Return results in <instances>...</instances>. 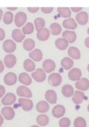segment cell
<instances>
[{"label": "cell", "mask_w": 89, "mask_h": 127, "mask_svg": "<svg viewBox=\"0 0 89 127\" xmlns=\"http://www.w3.org/2000/svg\"><path fill=\"white\" fill-rule=\"evenodd\" d=\"M27 20V14L24 11H19L15 16V24L17 28L24 26Z\"/></svg>", "instance_id": "6da1fadb"}, {"label": "cell", "mask_w": 89, "mask_h": 127, "mask_svg": "<svg viewBox=\"0 0 89 127\" xmlns=\"http://www.w3.org/2000/svg\"><path fill=\"white\" fill-rule=\"evenodd\" d=\"M48 81L51 86L58 87L62 82V76L59 73H51L48 76Z\"/></svg>", "instance_id": "7a4b0ae2"}, {"label": "cell", "mask_w": 89, "mask_h": 127, "mask_svg": "<svg viewBox=\"0 0 89 127\" xmlns=\"http://www.w3.org/2000/svg\"><path fill=\"white\" fill-rule=\"evenodd\" d=\"M16 93L18 96L22 97H26V98H31L32 97V94L31 90L27 88V86L22 85V86H19L17 88Z\"/></svg>", "instance_id": "3957f363"}, {"label": "cell", "mask_w": 89, "mask_h": 127, "mask_svg": "<svg viewBox=\"0 0 89 127\" xmlns=\"http://www.w3.org/2000/svg\"><path fill=\"white\" fill-rule=\"evenodd\" d=\"M1 114L4 119L7 120H12L15 117V111L12 107H4L1 110Z\"/></svg>", "instance_id": "277c9868"}, {"label": "cell", "mask_w": 89, "mask_h": 127, "mask_svg": "<svg viewBox=\"0 0 89 127\" xmlns=\"http://www.w3.org/2000/svg\"><path fill=\"white\" fill-rule=\"evenodd\" d=\"M32 78L37 82H43L46 78V74L42 68H37L36 71L32 72Z\"/></svg>", "instance_id": "5b68a950"}, {"label": "cell", "mask_w": 89, "mask_h": 127, "mask_svg": "<svg viewBox=\"0 0 89 127\" xmlns=\"http://www.w3.org/2000/svg\"><path fill=\"white\" fill-rule=\"evenodd\" d=\"M55 68H56V64H55L54 60L51 59H47L42 63V69L45 73L52 72Z\"/></svg>", "instance_id": "8992f818"}, {"label": "cell", "mask_w": 89, "mask_h": 127, "mask_svg": "<svg viewBox=\"0 0 89 127\" xmlns=\"http://www.w3.org/2000/svg\"><path fill=\"white\" fill-rule=\"evenodd\" d=\"M16 43L12 40H6L2 45L3 50L8 53H12L16 50Z\"/></svg>", "instance_id": "52a82bcc"}, {"label": "cell", "mask_w": 89, "mask_h": 127, "mask_svg": "<svg viewBox=\"0 0 89 127\" xmlns=\"http://www.w3.org/2000/svg\"><path fill=\"white\" fill-rule=\"evenodd\" d=\"M16 101V96L13 93H7L2 99V103L5 107H10Z\"/></svg>", "instance_id": "ba28073f"}, {"label": "cell", "mask_w": 89, "mask_h": 127, "mask_svg": "<svg viewBox=\"0 0 89 127\" xmlns=\"http://www.w3.org/2000/svg\"><path fill=\"white\" fill-rule=\"evenodd\" d=\"M18 103L21 108L24 111H30L32 110L33 103L30 99H25V98H20L18 100Z\"/></svg>", "instance_id": "9c48e42d"}, {"label": "cell", "mask_w": 89, "mask_h": 127, "mask_svg": "<svg viewBox=\"0 0 89 127\" xmlns=\"http://www.w3.org/2000/svg\"><path fill=\"white\" fill-rule=\"evenodd\" d=\"M82 76V71L81 69L78 68H71L68 72V78L73 82H78L79 80L81 79Z\"/></svg>", "instance_id": "30bf717a"}, {"label": "cell", "mask_w": 89, "mask_h": 127, "mask_svg": "<svg viewBox=\"0 0 89 127\" xmlns=\"http://www.w3.org/2000/svg\"><path fill=\"white\" fill-rule=\"evenodd\" d=\"M17 77L14 72H8L4 77V82L8 86H13L16 84Z\"/></svg>", "instance_id": "8fae6325"}, {"label": "cell", "mask_w": 89, "mask_h": 127, "mask_svg": "<svg viewBox=\"0 0 89 127\" xmlns=\"http://www.w3.org/2000/svg\"><path fill=\"white\" fill-rule=\"evenodd\" d=\"M17 63V58L16 56L13 54H8L7 56H5L4 58V64L8 68H12L15 67V65Z\"/></svg>", "instance_id": "7c38bea8"}, {"label": "cell", "mask_w": 89, "mask_h": 127, "mask_svg": "<svg viewBox=\"0 0 89 127\" xmlns=\"http://www.w3.org/2000/svg\"><path fill=\"white\" fill-rule=\"evenodd\" d=\"M75 88L81 91H85L88 90L89 88V81L86 78H82L75 84Z\"/></svg>", "instance_id": "4fadbf2b"}, {"label": "cell", "mask_w": 89, "mask_h": 127, "mask_svg": "<svg viewBox=\"0 0 89 127\" xmlns=\"http://www.w3.org/2000/svg\"><path fill=\"white\" fill-rule=\"evenodd\" d=\"M44 97H45L47 102L49 103H51V104H54V103H57V100H58L57 93L54 90H51V89L48 90L45 92Z\"/></svg>", "instance_id": "5bb4252c"}, {"label": "cell", "mask_w": 89, "mask_h": 127, "mask_svg": "<svg viewBox=\"0 0 89 127\" xmlns=\"http://www.w3.org/2000/svg\"><path fill=\"white\" fill-rule=\"evenodd\" d=\"M62 37L66 39L69 43H73L76 40V33L73 31H64L62 33Z\"/></svg>", "instance_id": "9a60e30c"}, {"label": "cell", "mask_w": 89, "mask_h": 127, "mask_svg": "<svg viewBox=\"0 0 89 127\" xmlns=\"http://www.w3.org/2000/svg\"><path fill=\"white\" fill-rule=\"evenodd\" d=\"M75 20L80 25H85L88 21V15L85 11H80L76 14Z\"/></svg>", "instance_id": "2e32d148"}, {"label": "cell", "mask_w": 89, "mask_h": 127, "mask_svg": "<svg viewBox=\"0 0 89 127\" xmlns=\"http://www.w3.org/2000/svg\"><path fill=\"white\" fill-rule=\"evenodd\" d=\"M66 113V109L63 105H56L52 109V115L55 118L63 117Z\"/></svg>", "instance_id": "e0dca14e"}, {"label": "cell", "mask_w": 89, "mask_h": 127, "mask_svg": "<svg viewBox=\"0 0 89 127\" xmlns=\"http://www.w3.org/2000/svg\"><path fill=\"white\" fill-rule=\"evenodd\" d=\"M12 37L15 42L20 43L24 40L25 34L22 32V31L20 29L17 28V29L13 30V31L12 33Z\"/></svg>", "instance_id": "ac0fdd59"}, {"label": "cell", "mask_w": 89, "mask_h": 127, "mask_svg": "<svg viewBox=\"0 0 89 127\" xmlns=\"http://www.w3.org/2000/svg\"><path fill=\"white\" fill-rule=\"evenodd\" d=\"M63 27L66 29L69 30H75L77 28V23L75 21L74 18H66L63 21Z\"/></svg>", "instance_id": "d6986e66"}, {"label": "cell", "mask_w": 89, "mask_h": 127, "mask_svg": "<svg viewBox=\"0 0 89 127\" xmlns=\"http://www.w3.org/2000/svg\"><path fill=\"white\" fill-rule=\"evenodd\" d=\"M29 56H30V60H32V61L39 62L42 60L43 54H42V52L39 49H35L32 51L30 52Z\"/></svg>", "instance_id": "ffe728a7"}, {"label": "cell", "mask_w": 89, "mask_h": 127, "mask_svg": "<svg viewBox=\"0 0 89 127\" xmlns=\"http://www.w3.org/2000/svg\"><path fill=\"white\" fill-rule=\"evenodd\" d=\"M85 98V95L81 91H74V94L73 95V102L75 104H80L82 103L83 100Z\"/></svg>", "instance_id": "44dd1931"}, {"label": "cell", "mask_w": 89, "mask_h": 127, "mask_svg": "<svg viewBox=\"0 0 89 127\" xmlns=\"http://www.w3.org/2000/svg\"><path fill=\"white\" fill-rule=\"evenodd\" d=\"M50 33H51V32H50L49 29L44 28L42 31L37 32L36 37H37L38 40H39L41 41H46L47 40H48V38L50 37Z\"/></svg>", "instance_id": "7402d4cb"}, {"label": "cell", "mask_w": 89, "mask_h": 127, "mask_svg": "<svg viewBox=\"0 0 89 127\" xmlns=\"http://www.w3.org/2000/svg\"><path fill=\"white\" fill-rule=\"evenodd\" d=\"M18 80L20 83L24 85V86H29L32 83V78L27 72H22L19 75Z\"/></svg>", "instance_id": "603a6c76"}, {"label": "cell", "mask_w": 89, "mask_h": 127, "mask_svg": "<svg viewBox=\"0 0 89 127\" xmlns=\"http://www.w3.org/2000/svg\"><path fill=\"white\" fill-rule=\"evenodd\" d=\"M68 56L73 60H79L81 58V53L77 47H70L68 49Z\"/></svg>", "instance_id": "cb8c5ba5"}, {"label": "cell", "mask_w": 89, "mask_h": 127, "mask_svg": "<svg viewBox=\"0 0 89 127\" xmlns=\"http://www.w3.org/2000/svg\"><path fill=\"white\" fill-rule=\"evenodd\" d=\"M69 43L64 38H58L55 40V47L60 50H65L68 48Z\"/></svg>", "instance_id": "d4e9b609"}, {"label": "cell", "mask_w": 89, "mask_h": 127, "mask_svg": "<svg viewBox=\"0 0 89 127\" xmlns=\"http://www.w3.org/2000/svg\"><path fill=\"white\" fill-rule=\"evenodd\" d=\"M36 110L41 113H47L49 110V104L47 101L41 100L36 104Z\"/></svg>", "instance_id": "484cf974"}, {"label": "cell", "mask_w": 89, "mask_h": 127, "mask_svg": "<svg viewBox=\"0 0 89 127\" xmlns=\"http://www.w3.org/2000/svg\"><path fill=\"white\" fill-rule=\"evenodd\" d=\"M62 95L66 97H70L74 94L73 87L70 85H65L62 88Z\"/></svg>", "instance_id": "4316f807"}, {"label": "cell", "mask_w": 89, "mask_h": 127, "mask_svg": "<svg viewBox=\"0 0 89 127\" xmlns=\"http://www.w3.org/2000/svg\"><path fill=\"white\" fill-rule=\"evenodd\" d=\"M35 46H36V43L34 41V40L32 39H30V38H28L27 40H25L24 41V43H23V47L24 49L26 50V51H32L35 48Z\"/></svg>", "instance_id": "83f0119b"}, {"label": "cell", "mask_w": 89, "mask_h": 127, "mask_svg": "<svg viewBox=\"0 0 89 127\" xmlns=\"http://www.w3.org/2000/svg\"><path fill=\"white\" fill-rule=\"evenodd\" d=\"M24 68L27 72H32L36 69V64L32 60L27 59L24 62Z\"/></svg>", "instance_id": "f1b7e54d"}, {"label": "cell", "mask_w": 89, "mask_h": 127, "mask_svg": "<svg viewBox=\"0 0 89 127\" xmlns=\"http://www.w3.org/2000/svg\"><path fill=\"white\" fill-rule=\"evenodd\" d=\"M61 66L66 69V70H69V69H71L73 66V60L72 59H70V57H64V58L61 60Z\"/></svg>", "instance_id": "f546056e"}, {"label": "cell", "mask_w": 89, "mask_h": 127, "mask_svg": "<svg viewBox=\"0 0 89 127\" xmlns=\"http://www.w3.org/2000/svg\"><path fill=\"white\" fill-rule=\"evenodd\" d=\"M50 32L51 34L54 36L59 35V34L62 32V28L61 26L58 24V23H52L50 25Z\"/></svg>", "instance_id": "4dcf8cb0"}, {"label": "cell", "mask_w": 89, "mask_h": 127, "mask_svg": "<svg viewBox=\"0 0 89 127\" xmlns=\"http://www.w3.org/2000/svg\"><path fill=\"white\" fill-rule=\"evenodd\" d=\"M36 122L40 126H45L49 123V118L45 114H40L36 117Z\"/></svg>", "instance_id": "1f68e13d"}, {"label": "cell", "mask_w": 89, "mask_h": 127, "mask_svg": "<svg viewBox=\"0 0 89 127\" xmlns=\"http://www.w3.org/2000/svg\"><path fill=\"white\" fill-rule=\"evenodd\" d=\"M58 12L59 15L64 18H70L72 13H71V10L69 8L66 7H60L58 8Z\"/></svg>", "instance_id": "d6a6232c"}, {"label": "cell", "mask_w": 89, "mask_h": 127, "mask_svg": "<svg viewBox=\"0 0 89 127\" xmlns=\"http://www.w3.org/2000/svg\"><path fill=\"white\" fill-rule=\"evenodd\" d=\"M44 26H45V21L42 18H37L35 19L34 21V27L36 28V30L37 31V32L42 31L43 28H44Z\"/></svg>", "instance_id": "836d02e7"}, {"label": "cell", "mask_w": 89, "mask_h": 127, "mask_svg": "<svg viewBox=\"0 0 89 127\" xmlns=\"http://www.w3.org/2000/svg\"><path fill=\"white\" fill-rule=\"evenodd\" d=\"M3 22L5 23V25H10L12 24V23L14 21V15L13 13L12 12V11H6V12L3 15Z\"/></svg>", "instance_id": "e575fe53"}, {"label": "cell", "mask_w": 89, "mask_h": 127, "mask_svg": "<svg viewBox=\"0 0 89 127\" xmlns=\"http://www.w3.org/2000/svg\"><path fill=\"white\" fill-rule=\"evenodd\" d=\"M21 31L25 35H27V34H31L34 31V25H32V23L31 22H28L23 27Z\"/></svg>", "instance_id": "d590c367"}, {"label": "cell", "mask_w": 89, "mask_h": 127, "mask_svg": "<svg viewBox=\"0 0 89 127\" xmlns=\"http://www.w3.org/2000/svg\"><path fill=\"white\" fill-rule=\"evenodd\" d=\"M87 123L84 118L79 117L74 120V127H86Z\"/></svg>", "instance_id": "8d00e7d4"}, {"label": "cell", "mask_w": 89, "mask_h": 127, "mask_svg": "<svg viewBox=\"0 0 89 127\" xmlns=\"http://www.w3.org/2000/svg\"><path fill=\"white\" fill-rule=\"evenodd\" d=\"M70 120L67 117H63L59 121L60 127H70Z\"/></svg>", "instance_id": "74e56055"}, {"label": "cell", "mask_w": 89, "mask_h": 127, "mask_svg": "<svg viewBox=\"0 0 89 127\" xmlns=\"http://www.w3.org/2000/svg\"><path fill=\"white\" fill-rule=\"evenodd\" d=\"M54 10V8L52 7H42L41 8V11L44 14H50Z\"/></svg>", "instance_id": "f35d334b"}, {"label": "cell", "mask_w": 89, "mask_h": 127, "mask_svg": "<svg viewBox=\"0 0 89 127\" xmlns=\"http://www.w3.org/2000/svg\"><path fill=\"white\" fill-rule=\"evenodd\" d=\"M27 10L30 11V13L34 14V13H36L37 11H39V8H38V7H34V8L29 7V8H27Z\"/></svg>", "instance_id": "ab89813d"}, {"label": "cell", "mask_w": 89, "mask_h": 127, "mask_svg": "<svg viewBox=\"0 0 89 127\" xmlns=\"http://www.w3.org/2000/svg\"><path fill=\"white\" fill-rule=\"evenodd\" d=\"M5 94V88L3 85H0V98L3 97V96Z\"/></svg>", "instance_id": "60d3db41"}, {"label": "cell", "mask_w": 89, "mask_h": 127, "mask_svg": "<svg viewBox=\"0 0 89 127\" xmlns=\"http://www.w3.org/2000/svg\"><path fill=\"white\" fill-rule=\"evenodd\" d=\"M82 8H82V7H72L70 10H72L73 11H74V12H75V13H79V12H80V11H82Z\"/></svg>", "instance_id": "b9f144b4"}, {"label": "cell", "mask_w": 89, "mask_h": 127, "mask_svg": "<svg viewBox=\"0 0 89 127\" xmlns=\"http://www.w3.org/2000/svg\"><path fill=\"white\" fill-rule=\"evenodd\" d=\"M5 37V31L2 28H0V41H2V40H4Z\"/></svg>", "instance_id": "7bdbcfd3"}, {"label": "cell", "mask_w": 89, "mask_h": 127, "mask_svg": "<svg viewBox=\"0 0 89 127\" xmlns=\"http://www.w3.org/2000/svg\"><path fill=\"white\" fill-rule=\"evenodd\" d=\"M5 69V65H4V63H2V60H0V73H2Z\"/></svg>", "instance_id": "ee69618b"}, {"label": "cell", "mask_w": 89, "mask_h": 127, "mask_svg": "<svg viewBox=\"0 0 89 127\" xmlns=\"http://www.w3.org/2000/svg\"><path fill=\"white\" fill-rule=\"evenodd\" d=\"M85 47L89 49V37L85 38Z\"/></svg>", "instance_id": "f6af8a7d"}, {"label": "cell", "mask_w": 89, "mask_h": 127, "mask_svg": "<svg viewBox=\"0 0 89 127\" xmlns=\"http://www.w3.org/2000/svg\"><path fill=\"white\" fill-rule=\"evenodd\" d=\"M4 122V117H2V115L0 113V126H2Z\"/></svg>", "instance_id": "bcb514c9"}, {"label": "cell", "mask_w": 89, "mask_h": 127, "mask_svg": "<svg viewBox=\"0 0 89 127\" xmlns=\"http://www.w3.org/2000/svg\"><path fill=\"white\" fill-rule=\"evenodd\" d=\"M17 7H15V8L14 7H8L7 8V9L10 10V11H15V10H17Z\"/></svg>", "instance_id": "7dc6e473"}, {"label": "cell", "mask_w": 89, "mask_h": 127, "mask_svg": "<svg viewBox=\"0 0 89 127\" xmlns=\"http://www.w3.org/2000/svg\"><path fill=\"white\" fill-rule=\"evenodd\" d=\"M2 15H4V14H3V11H2V9L0 8V21H1L2 18Z\"/></svg>", "instance_id": "c3c4849f"}, {"label": "cell", "mask_w": 89, "mask_h": 127, "mask_svg": "<svg viewBox=\"0 0 89 127\" xmlns=\"http://www.w3.org/2000/svg\"><path fill=\"white\" fill-rule=\"evenodd\" d=\"M30 127H40V126H37V125H34V126H30Z\"/></svg>", "instance_id": "681fc988"}, {"label": "cell", "mask_w": 89, "mask_h": 127, "mask_svg": "<svg viewBox=\"0 0 89 127\" xmlns=\"http://www.w3.org/2000/svg\"><path fill=\"white\" fill-rule=\"evenodd\" d=\"M88 72H89V64L88 65Z\"/></svg>", "instance_id": "f907efd6"}, {"label": "cell", "mask_w": 89, "mask_h": 127, "mask_svg": "<svg viewBox=\"0 0 89 127\" xmlns=\"http://www.w3.org/2000/svg\"><path fill=\"white\" fill-rule=\"evenodd\" d=\"M87 32H88V35H89V28H88V31H87Z\"/></svg>", "instance_id": "816d5d0a"}, {"label": "cell", "mask_w": 89, "mask_h": 127, "mask_svg": "<svg viewBox=\"0 0 89 127\" xmlns=\"http://www.w3.org/2000/svg\"><path fill=\"white\" fill-rule=\"evenodd\" d=\"M88 111L89 112V104H88Z\"/></svg>", "instance_id": "f5cc1de1"}, {"label": "cell", "mask_w": 89, "mask_h": 127, "mask_svg": "<svg viewBox=\"0 0 89 127\" xmlns=\"http://www.w3.org/2000/svg\"><path fill=\"white\" fill-rule=\"evenodd\" d=\"M0 127H2V126H0Z\"/></svg>", "instance_id": "db71d44e"}]
</instances>
